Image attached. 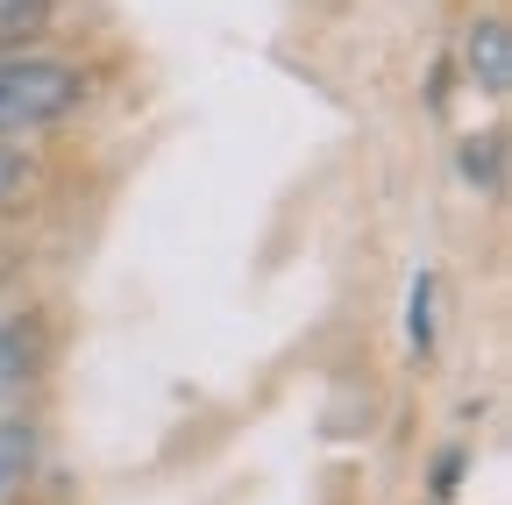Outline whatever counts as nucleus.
Wrapping results in <instances>:
<instances>
[{
	"label": "nucleus",
	"instance_id": "20e7f679",
	"mask_svg": "<svg viewBox=\"0 0 512 505\" xmlns=\"http://www.w3.org/2000/svg\"><path fill=\"white\" fill-rule=\"evenodd\" d=\"M50 8H57V0H0V50L43 36L50 29Z\"/></svg>",
	"mask_w": 512,
	"mask_h": 505
},
{
	"label": "nucleus",
	"instance_id": "f257e3e1",
	"mask_svg": "<svg viewBox=\"0 0 512 505\" xmlns=\"http://www.w3.org/2000/svg\"><path fill=\"white\" fill-rule=\"evenodd\" d=\"M86 107V72L57 57H8L0 65V136H29Z\"/></svg>",
	"mask_w": 512,
	"mask_h": 505
},
{
	"label": "nucleus",
	"instance_id": "39448f33",
	"mask_svg": "<svg viewBox=\"0 0 512 505\" xmlns=\"http://www.w3.org/2000/svg\"><path fill=\"white\" fill-rule=\"evenodd\" d=\"M29 356H36V349H29V328H15V321H8V328H0V413H8V399L22 392Z\"/></svg>",
	"mask_w": 512,
	"mask_h": 505
},
{
	"label": "nucleus",
	"instance_id": "6e6552de",
	"mask_svg": "<svg viewBox=\"0 0 512 505\" xmlns=\"http://www.w3.org/2000/svg\"><path fill=\"white\" fill-rule=\"evenodd\" d=\"M463 484V456H441V470H434V498H448Z\"/></svg>",
	"mask_w": 512,
	"mask_h": 505
},
{
	"label": "nucleus",
	"instance_id": "0eeeda50",
	"mask_svg": "<svg viewBox=\"0 0 512 505\" xmlns=\"http://www.w3.org/2000/svg\"><path fill=\"white\" fill-rule=\"evenodd\" d=\"M463 178H470V185H491V178H498V136H484V143L470 136V143H463Z\"/></svg>",
	"mask_w": 512,
	"mask_h": 505
},
{
	"label": "nucleus",
	"instance_id": "423d86ee",
	"mask_svg": "<svg viewBox=\"0 0 512 505\" xmlns=\"http://www.w3.org/2000/svg\"><path fill=\"white\" fill-rule=\"evenodd\" d=\"M406 342H413V349L434 342V278H427V271H420L413 292H406Z\"/></svg>",
	"mask_w": 512,
	"mask_h": 505
},
{
	"label": "nucleus",
	"instance_id": "f03ea898",
	"mask_svg": "<svg viewBox=\"0 0 512 505\" xmlns=\"http://www.w3.org/2000/svg\"><path fill=\"white\" fill-rule=\"evenodd\" d=\"M470 79L484 100H505L512 86V43H505V22H477L470 29Z\"/></svg>",
	"mask_w": 512,
	"mask_h": 505
},
{
	"label": "nucleus",
	"instance_id": "7ed1b4c3",
	"mask_svg": "<svg viewBox=\"0 0 512 505\" xmlns=\"http://www.w3.org/2000/svg\"><path fill=\"white\" fill-rule=\"evenodd\" d=\"M36 470V427L29 420H0V505H15Z\"/></svg>",
	"mask_w": 512,
	"mask_h": 505
}]
</instances>
